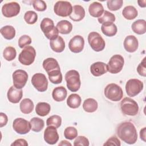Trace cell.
Here are the masks:
<instances>
[{
  "instance_id": "obj_15",
  "label": "cell",
  "mask_w": 146,
  "mask_h": 146,
  "mask_svg": "<svg viewBox=\"0 0 146 146\" xmlns=\"http://www.w3.org/2000/svg\"><path fill=\"white\" fill-rule=\"evenodd\" d=\"M84 46V39L81 35H75L72 38L68 43L70 50L74 53H79L82 51Z\"/></svg>"
},
{
  "instance_id": "obj_28",
  "label": "cell",
  "mask_w": 146,
  "mask_h": 146,
  "mask_svg": "<svg viewBox=\"0 0 146 146\" xmlns=\"http://www.w3.org/2000/svg\"><path fill=\"white\" fill-rule=\"evenodd\" d=\"M34 107V103L29 98L23 99L19 104L20 110L24 114L30 113L33 111Z\"/></svg>"
},
{
  "instance_id": "obj_46",
  "label": "cell",
  "mask_w": 146,
  "mask_h": 146,
  "mask_svg": "<svg viewBox=\"0 0 146 146\" xmlns=\"http://www.w3.org/2000/svg\"><path fill=\"white\" fill-rule=\"evenodd\" d=\"M121 145L120 141L119 139L116 136H112L111 137L109 138L106 142L103 144L104 146L106 145H116V146H120Z\"/></svg>"
},
{
  "instance_id": "obj_43",
  "label": "cell",
  "mask_w": 146,
  "mask_h": 146,
  "mask_svg": "<svg viewBox=\"0 0 146 146\" xmlns=\"http://www.w3.org/2000/svg\"><path fill=\"white\" fill-rule=\"evenodd\" d=\"M31 43V38L27 35H22L18 39V46L20 48H23Z\"/></svg>"
},
{
  "instance_id": "obj_41",
  "label": "cell",
  "mask_w": 146,
  "mask_h": 146,
  "mask_svg": "<svg viewBox=\"0 0 146 146\" xmlns=\"http://www.w3.org/2000/svg\"><path fill=\"white\" fill-rule=\"evenodd\" d=\"M123 1L122 0H108L107 1L108 9L111 11H117L123 6Z\"/></svg>"
},
{
  "instance_id": "obj_8",
  "label": "cell",
  "mask_w": 146,
  "mask_h": 146,
  "mask_svg": "<svg viewBox=\"0 0 146 146\" xmlns=\"http://www.w3.org/2000/svg\"><path fill=\"white\" fill-rule=\"evenodd\" d=\"M124 58L119 54L113 55L107 64L108 71L111 74H115L120 72L124 66Z\"/></svg>"
},
{
  "instance_id": "obj_35",
  "label": "cell",
  "mask_w": 146,
  "mask_h": 146,
  "mask_svg": "<svg viewBox=\"0 0 146 146\" xmlns=\"http://www.w3.org/2000/svg\"><path fill=\"white\" fill-rule=\"evenodd\" d=\"M48 76V79L53 84H57L62 83L63 77L62 74L60 72V70H55L51 71L47 73Z\"/></svg>"
},
{
  "instance_id": "obj_11",
  "label": "cell",
  "mask_w": 146,
  "mask_h": 146,
  "mask_svg": "<svg viewBox=\"0 0 146 146\" xmlns=\"http://www.w3.org/2000/svg\"><path fill=\"white\" fill-rule=\"evenodd\" d=\"M31 83L39 92H44L47 90L48 80L45 75L42 73H36L31 78Z\"/></svg>"
},
{
  "instance_id": "obj_51",
  "label": "cell",
  "mask_w": 146,
  "mask_h": 146,
  "mask_svg": "<svg viewBox=\"0 0 146 146\" xmlns=\"http://www.w3.org/2000/svg\"><path fill=\"white\" fill-rule=\"evenodd\" d=\"M72 144L70 143V142H68V141H67V140H62V141H60V143L58 144V145H71Z\"/></svg>"
},
{
  "instance_id": "obj_5",
  "label": "cell",
  "mask_w": 146,
  "mask_h": 146,
  "mask_svg": "<svg viewBox=\"0 0 146 146\" xmlns=\"http://www.w3.org/2000/svg\"><path fill=\"white\" fill-rule=\"evenodd\" d=\"M104 94L108 99L112 102L120 101L123 96L122 88L115 83L108 84L104 88Z\"/></svg>"
},
{
  "instance_id": "obj_49",
  "label": "cell",
  "mask_w": 146,
  "mask_h": 146,
  "mask_svg": "<svg viewBox=\"0 0 146 146\" xmlns=\"http://www.w3.org/2000/svg\"><path fill=\"white\" fill-rule=\"evenodd\" d=\"M145 127H144L140 131V139L144 142L146 141V140H145Z\"/></svg>"
},
{
  "instance_id": "obj_31",
  "label": "cell",
  "mask_w": 146,
  "mask_h": 146,
  "mask_svg": "<svg viewBox=\"0 0 146 146\" xmlns=\"http://www.w3.org/2000/svg\"><path fill=\"white\" fill-rule=\"evenodd\" d=\"M122 15L126 19L132 20L137 17L138 12L134 6L129 5L125 6L123 9L122 11Z\"/></svg>"
},
{
  "instance_id": "obj_29",
  "label": "cell",
  "mask_w": 146,
  "mask_h": 146,
  "mask_svg": "<svg viewBox=\"0 0 146 146\" xmlns=\"http://www.w3.org/2000/svg\"><path fill=\"white\" fill-rule=\"evenodd\" d=\"M98 104L97 101L93 98L86 99L83 103V110L89 113L94 112L98 109Z\"/></svg>"
},
{
  "instance_id": "obj_20",
  "label": "cell",
  "mask_w": 146,
  "mask_h": 146,
  "mask_svg": "<svg viewBox=\"0 0 146 146\" xmlns=\"http://www.w3.org/2000/svg\"><path fill=\"white\" fill-rule=\"evenodd\" d=\"M86 12L83 7L80 5H76L72 7V11L70 15V18L75 22L82 21L85 17Z\"/></svg>"
},
{
  "instance_id": "obj_2",
  "label": "cell",
  "mask_w": 146,
  "mask_h": 146,
  "mask_svg": "<svg viewBox=\"0 0 146 146\" xmlns=\"http://www.w3.org/2000/svg\"><path fill=\"white\" fill-rule=\"evenodd\" d=\"M40 27L45 36L50 40L56 39L59 35V31L54 26V21L49 18H44L41 21Z\"/></svg>"
},
{
  "instance_id": "obj_22",
  "label": "cell",
  "mask_w": 146,
  "mask_h": 146,
  "mask_svg": "<svg viewBox=\"0 0 146 146\" xmlns=\"http://www.w3.org/2000/svg\"><path fill=\"white\" fill-rule=\"evenodd\" d=\"M51 50L56 52H62L65 48V42L63 38L58 36L56 39L50 41Z\"/></svg>"
},
{
  "instance_id": "obj_13",
  "label": "cell",
  "mask_w": 146,
  "mask_h": 146,
  "mask_svg": "<svg viewBox=\"0 0 146 146\" xmlns=\"http://www.w3.org/2000/svg\"><path fill=\"white\" fill-rule=\"evenodd\" d=\"M13 128L17 133L21 135L26 134L31 129L30 121L21 117L17 118L13 121Z\"/></svg>"
},
{
  "instance_id": "obj_33",
  "label": "cell",
  "mask_w": 146,
  "mask_h": 146,
  "mask_svg": "<svg viewBox=\"0 0 146 146\" xmlns=\"http://www.w3.org/2000/svg\"><path fill=\"white\" fill-rule=\"evenodd\" d=\"M0 32L3 38L7 40H11L15 36V30L13 26L10 25H6L1 27Z\"/></svg>"
},
{
  "instance_id": "obj_17",
  "label": "cell",
  "mask_w": 146,
  "mask_h": 146,
  "mask_svg": "<svg viewBox=\"0 0 146 146\" xmlns=\"http://www.w3.org/2000/svg\"><path fill=\"white\" fill-rule=\"evenodd\" d=\"M124 49L128 52H135L139 47V42L136 36L132 35H128L124 39L123 42Z\"/></svg>"
},
{
  "instance_id": "obj_6",
  "label": "cell",
  "mask_w": 146,
  "mask_h": 146,
  "mask_svg": "<svg viewBox=\"0 0 146 146\" xmlns=\"http://www.w3.org/2000/svg\"><path fill=\"white\" fill-rule=\"evenodd\" d=\"M88 42L91 48L96 52H99L104 50L106 42L102 36L97 32H91L88 35Z\"/></svg>"
},
{
  "instance_id": "obj_45",
  "label": "cell",
  "mask_w": 146,
  "mask_h": 146,
  "mask_svg": "<svg viewBox=\"0 0 146 146\" xmlns=\"http://www.w3.org/2000/svg\"><path fill=\"white\" fill-rule=\"evenodd\" d=\"M146 58H144L143 60L139 64L137 67V72L138 74L142 76H146V62H145Z\"/></svg>"
},
{
  "instance_id": "obj_4",
  "label": "cell",
  "mask_w": 146,
  "mask_h": 146,
  "mask_svg": "<svg viewBox=\"0 0 146 146\" xmlns=\"http://www.w3.org/2000/svg\"><path fill=\"white\" fill-rule=\"evenodd\" d=\"M120 109L122 113L125 115L135 116L139 112V106L133 99L125 97L120 102Z\"/></svg>"
},
{
  "instance_id": "obj_7",
  "label": "cell",
  "mask_w": 146,
  "mask_h": 146,
  "mask_svg": "<svg viewBox=\"0 0 146 146\" xmlns=\"http://www.w3.org/2000/svg\"><path fill=\"white\" fill-rule=\"evenodd\" d=\"M36 51L35 48L31 46L25 47L18 56V60L25 66L31 65L35 60Z\"/></svg>"
},
{
  "instance_id": "obj_42",
  "label": "cell",
  "mask_w": 146,
  "mask_h": 146,
  "mask_svg": "<svg viewBox=\"0 0 146 146\" xmlns=\"http://www.w3.org/2000/svg\"><path fill=\"white\" fill-rule=\"evenodd\" d=\"M32 3L34 9L38 11H44L47 9V5L43 0H34Z\"/></svg>"
},
{
  "instance_id": "obj_1",
  "label": "cell",
  "mask_w": 146,
  "mask_h": 146,
  "mask_svg": "<svg viewBox=\"0 0 146 146\" xmlns=\"http://www.w3.org/2000/svg\"><path fill=\"white\" fill-rule=\"evenodd\" d=\"M116 133L122 141L128 144H133L137 140L136 129L130 121L121 123L117 127Z\"/></svg>"
},
{
  "instance_id": "obj_27",
  "label": "cell",
  "mask_w": 146,
  "mask_h": 146,
  "mask_svg": "<svg viewBox=\"0 0 146 146\" xmlns=\"http://www.w3.org/2000/svg\"><path fill=\"white\" fill-rule=\"evenodd\" d=\"M56 28L59 33L62 34H68L72 30V23L67 20H62L56 24Z\"/></svg>"
},
{
  "instance_id": "obj_25",
  "label": "cell",
  "mask_w": 146,
  "mask_h": 146,
  "mask_svg": "<svg viewBox=\"0 0 146 146\" xmlns=\"http://www.w3.org/2000/svg\"><path fill=\"white\" fill-rule=\"evenodd\" d=\"M43 67L47 73L55 70H60L58 61L53 58H48L43 62Z\"/></svg>"
},
{
  "instance_id": "obj_18",
  "label": "cell",
  "mask_w": 146,
  "mask_h": 146,
  "mask_svg": "<svg viewBox=\"0 0 146 146\" xmlns=\"http://www.w3.org/2000/svg\"><path fill=\"white\" fill-rule=\"evenodd\" d=\"M108 71L107 64L102 62H96L91 64L90 72L94 76H100Z\"/></svg>"
},
{
  "instance_id": "obj_39",
  "label": "cell",
  "mask_w": 146,
  "mask_h": 146,
  "mask_svg": "<svg viewBox=\"0 0 146 146\" xmlns=\"http://www.w3.org/2000/svg\"><path fill=\"white\" fill-rule=\"evenodd\" d=\"M23 18L27 24L33 25L38 20V15L35 11L29 10L25 13Z\"/></svg>"
},
{
  "instance_id": "obj_24",
  "label": "cell",
  "mask_w": 146,
  "mask_h": 146,
  "mask_svg": "<svg viewBox=\"0 0 146 146\" xmlns=\"http://www.w3.org/2000/svg\"><path fill=\"white\" fill-rule=\"evenodd\" d=\"M67 91L63 86H59L55 88L52 92L53 99L56 102H62L67 97Z\"/></svg>"
},
{
  "instance_id": "obj_37",
  "label": "cell",
  "mask_w": 146,
  "mask_h": 146,
  "mask_svg": "<svg viewBox=\"0 0 146 146\" xmlns=\"http://www.w3.org/2000/svg\"><path fill=\"white\" fill-rule=\"evenodd\" d=\"M116 18L115 16L113 14H112V13L107 11V10H104L102 15L101 17H100L99 18H98V22L100 23H104L106 22H113L115 21Z\"/></svg>"
},
{
  "instance_id": "obj_21",
  "label": "cell",
  "mask_w": 146,
  "mask_h": 146,
  "mask_svg": "<svg viewBox=\"0 0 146 146\" xmlns=\"http://www.w3.org/2000/svg\"><path fill=\"white\" fill-rule=\"evenodd\" d=\"M104 11L103 5L98 2H92L90 5L88 7V11L90 15L95 18H99L101 17Z\"/></svg>"
},
{
  "instance_id": "obj_14",
  "label": "cell",
  "mask_w": 146,
  "mask_h": 146,
  "mask_svg": "<svg viewBox=\"0 0 146 146\" xmlns=\"http://www.w3.org/2000/svg\"><path fill=\"white\" fill-rule=\"evenodd\" d=\"M20 10V5L17 2L6 3L2 7V13L6 18H11L17 16L19 13Z\"/></svg>"
},
{
  "instance_id": "obj_12",
  "label": "cell",
  "mask_w": 146,
  "mask_h": 146,
  "mask_svg": "<svg viewBox=\"0 0 146 146\" xmlns=\"http://www.w3.org/2000/svg\"><path fill=\"white\" fill-rule=\"evenodd\" d=\"M14 86L18 89H22L26 85L28 80V74L25 70H17L12 75Z\"/></svg>"
},
{
  "instance_id": "obj_40",
  "label": "cell",
  "mask_w": 146,
  "mask_h": 146,
  "mask_svg": "<svg viewBox=\"0 0 146 146\" xmlns=\"http://www.w3.org/2000/svg\"><path fill=\"white\" fill-rule=\"evenodd\" d=\"M64 136L68 140H73L78 136V131L74 127H68L64 131Z\"/></svg>"
},
{
  "instance_id": "obj_10",
  "label": "cell",
  "mask_w": 146,
  "mask_h": 146,
  "mask_svg": "<svg viewBox=\"0 0 146 146\" xmlns=\"http://www.w3.org/2000/svg\"><path fill=\"white\" fill-rule=\"evenodd\" d=\"M72 6L70 2L65 1H57L54 6L55 14L62 17L70 16L72 11Z\"/></svg>"
},
{
  "instance_id": "obj_30",
  "label": "cell",
  "mask_w": 146,
  "mask_h": 146,
  "mask_svg": "<svg viewBox=\"0 0 146 146\" xmlns=\"http://www.w3.org/2000/svg\"><path fill=\"white\" fill-rule=\"evenodd\" d=\"M51 110L50 105L46 102H39L35 107V112L40 116L47 115Z\"/></svg>"
},
{
  "instance_id": "obj_47",
  "label": "cell",
  "mask_w": 146,
  "mask_h": 146,
  "mask_svg": "<svg viewBox=\"0 0 146 146\" xmlns=\"http://www.w3.org/2000/svg\"><path fill=\"white\" fill-rule=\"evenodd\" d=\"M11 146H27L28 143L24 139H18L11 144Z\"/></svg>"
},
{
  "instance_id": "obj_44",
  "label": "cell",
  "mask_w": 146,
  "mask_h": 146,
  "mask_svg": "<svg viewBox=\"0 0 146 146\" xmlns=\"http://www.w3.org/2000/svg\"><path fill=\"white\" fill-rule=\"evenodd\" d=\"M90 145L88 139L84 136H79L76 137L74 142V145H83V146H88Z\"/></svg>"
},
{
  "instance_id": "obj_50",
  "label": "cell",
  "mask_w": 146,
  "mask_h": 146,
  "mask_svg": "<svg viewBox=\"0 0 146 146\" xmlns=\"http://www.w3.org/2000/svg\"><path fill=\"white\" fill-rule=\"evenodd\" d=\"M138 5L141 7H146V1H137Z\"/></svg>"
},
{
  "instance_id": "obj_23",
  "label": "cell",
  "mask_w": 146,
  "mask_h": 146,
  "mask_svg": "<svg viewBox=\"0 0 146 146\" xmlns=\"http://www.w3.org/2000/svg\"><path fill=\"white\" fill-rule=\"evenodd\" d=\"M101 30L104 35L110 37L116 34L117 28L116 25L112 22H106L102 24Z\"/></svg>"
},
{
  "instance_id": "obj_19",
  "label": "cell",
  "mask_w": 146,
  "mask_h": 146,
  "mask_svg": "<svg viewBox=\"0 0 146 146\" xmlns=\"http://www.w3.org/2000/svg\"><path fill=\"white\" fill-rule=\"evenodd\" d=\"M22 96L23 91L22 89H18L14 86H11L7 93V97L9 102L14 104L19 103Z\"/></svg>"
},
{
  "instance_id": "obj_32",
  "label": "cell",
  "mask_w": 146,
  "mask_h": 146,
  "mask_svg": "<svg viewBox=\"0 0 146 146\" xmlns=\"http://www.w3.org/2000/svg\"><path fill=\"white\" fill-rule=\"evenodd\" d=\"M82 102L80 96L76 94H72L70 95L67 99V104L71 108L75 109L78 108Z\"/></svg>"
},
{
  "instance_id": "obj_9",
  "label": "cell",
  "mask_w": 146,
  "mask_h": 146,
  "mask_svg": "<svg viewBox=\"0 0 146 146\" xmlns=\"http://www.w3.org/2000/svg\"><path fill=\"white\" fill-rule=\"evenodd\" d=\"M143 83L137 79H131L125 84V91L128 96L134 97L143 89Z\"/></svg>"
},
{
  "instance_id": "obj_26",
  "label": "cell",
  "mask_w": 146,
  "mask_h": 146,
  "mask_svg": "<svg viewBox=\"0 0 146 146\" xmlns=\"http://www.w3.org/2000/svg\"><path fill=\"white\" fill-rule=\"evenodd\" d=\"M131 28L135 33L138 35L144 34L146 32V21L144 19H138L132 23Z\"/></svg>"
},
{
  "instance_id": "obj_3",
  "label": "cell",
  "mask_w": 146,
  "mask_h": 146,
  "mask_svg": "<svg viewBox=\"0 0 146 146\" xmlns=\"http://www.w3.org/2000/svg\"><path fill=\"white\" fill-rule=\"evenodd\" d=\"M65 80L67 87L71 92L78 91L81 85L80 75L78 71L71 70L67 71L65 74Z\"/></svg>"
},
{
  "instance_id": "obj_38",
  "label": "cell",
  "mask_w": 146,
  "mask_h": 146,
  "mask_svg": "<svg viewBox=\"0 0 146 146\" xmlns=\"http://www.w3.org/2000/svg\"><path fill=\"white\" fill-rule=\"evenodd\" d=\"M62 124V117L57 115L50 116L46 120V125L47 126H54L56 128H58Z\"/></svg>"
},
{
  "instance_id": "obj_36",
  "label": "cell",
  "mask_w": 146,
  "mask_h": 146,
  "mask_svg": "<svg viewBox=\"0 0 146 146\" xmlns=\"http://www.w3.org/2000/svg\"><path fill=\"white\" fill-rule=\"evenodd\" d=\"M17 55V51L14 47L12 46L6 47L3 52V56L7 61L14 60Z\"/></svg>"
},
{
  "instance_id": "obj_34",
  "label": "cell",
  "mask_w": 146,
  "mask_h": 146,
  "mask_svg": "<svg viewBox=\"0 0 146 146\" xmlns=\"http://www.w3.org/2000/svg\"><path fill=\"white\" fill-rule=\"evenodd\" d=\"M30 123L31 124V130L36 132L41 131L44 126V122L43 120L37 117H34L31 119Z\"/></svg>"
},
{
  "instance_id": "obj_48",
  "label": "cell",
  "mask_w": 146,
  "mask_h": 146,
  "mask_svg": "<svg viewBox=\"0 0 146 146\" xmlns=\"http://www.w3.org/2000/svg\"><path fill=\"white\" fill-rule=\"evenodd\" d=\"M8 121V117L7 115L3 112L0 113V127L2 128L6 125Z\"/></svg>"
},
{
  "instance_id": "obj_16",
  "label": "cell",
  "mask_w": 146,
  "mask_h": 146,
  "mask_svg": "<svg viewBox=\"0 0 146 146\" xmlns=\"http://www.w3.org/2000/svg\"><path fill=\"white\" fill-rule=\"evenodd\" d=\"M44 140L50 145H54L57 143L59 140V135L55 127L47 126L44 131Z\"/></svg>"
}]
</instances>
